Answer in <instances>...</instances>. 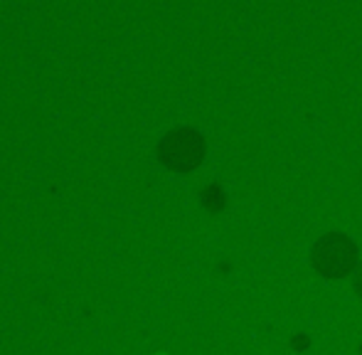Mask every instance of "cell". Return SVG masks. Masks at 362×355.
Returning <instances> with one entry per match:
<instances>
[{"mask_svg": "<svg viewBox=\"0 0 362 355\" xmlns=\"http://www.w3.org/2000/svg\"><path fill=\"white\" fill-rule=\"evenodd\" d=\"M313 269L325 279H343L358 264V245L340 232H328L313 245Z\"/></svg>", "mask_w": 362, "mask_h": 355, "instance_id": "obj_1", "label": "cell"}, {"mask_svg": "<svg viewBox=\"0 0 362 355\" xmlns=\"http://www.w3.org/2000/svg\"><path fill=\"white\" fill-rule=\"evenodd\" d=\"M205 158V141L192 129H175L163 139L160 161L173 170H192Z\"/></svg>", "mask_w": 362, "mask_h": 355, "instance_id": "obj_2", "label": "cell"}, {"mask_svg": "<svg viewBox=\"0 0 362 355\" xmlns=\"http://www.w3.org/2000/svg\"><path fill=\"white\" fill-rule=\"evenodd\" d=\"M355 291H358V296L362 298V267H360L358 277H355Z\"/></svg>", "mask_w": 362, "mask_h": 355, "instance_id": "obj_3", "label": "cell"}]
</instances>
